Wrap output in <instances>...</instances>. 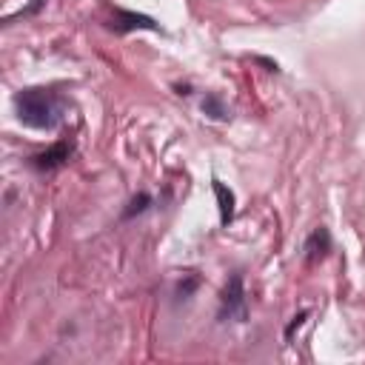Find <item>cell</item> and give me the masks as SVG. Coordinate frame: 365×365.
Returning <instances> with one entry per match:
<instances>
[{
  "label": "cell",
  "instance_id": "8",
  "mask_svg": "<svg viewBox=\"0 0 365 365\" xmlns=\"http://www.w3.org/2000/svg\"><path fill=\"white\" fill-rule=\"evenodd\" d=\"M151 194H145V191H140V194H134L131 200H128V208L123 211V220H134V217H140V214H145L148 208H151Z\"/></svg>",
  "mask_w": 365,
  "mask_h": 365
},
{
  "label": "cell",
  "instance_id": "5",
  "mask_svg": "<svg viewBox=\"0 0 365 365\" xmlns=\"http://www.w3.org/2000/svg\"><path fill=\"white\" fill-rule=\"evenodd\" d=\"M331 245H334L331 231H328L325 225H317V228L308 234L305 245H302L305 259H308V262H319V259H325V257H328V251H331Z\"/></svg>",
  "mask_w": 365,
  "mask_h": 365
},
{
  "label": "cell",
  "instance_id": "6",
  "mask_svg": "<svg viewBox=\"0 0 365 365\" xmlns=\"http://www.w3.org/2000/svg\"><path fill=\"white\" fill-rule=\"evenodd\" d=\"M211 182H214V194H217V202H220V225L228 228L231 220H234V214H237L234 191H231L225 182H220V180H211Z\"/></svg>",
  "mask_w": 365,
  "mask_h": 365
},
{
  "label": "cell",
  "instance_id": "7",
  "mask_svg": "<svg viewBox=\"0 0 365 365\" xmlns=\"http://www.w3.org/2000/svg\"><path fill=\"white\" fill-rule=\"evenodd\" d=\"M202 114H208L211 120H228L231 117V111H228V106L222 103V97L220 94H205L202 97Z\"/></svg>",
  "mask_w": 365,
  "mask_h": 365
},
{
  "label": "cell",
  "instance_id": "2",
  "mask_svg": "<svg viewBox=\"0 0 365 365\" xmlns=\"http://www.w3.org/2000/svg\"><path fill=\"white\" fill-rule=\"evenodd\" d=\"M220 322H245L248 311H245V285H242V274L234 271L228 277V282L220 291V311H217Z\"/></svg>",
  "mask_w": 365,
  "mask_h": 365
},
{
  "label": "cell",
  "instance_id": "4",
  "mask_svg": "<svg viewBox=\"0 0 365 365\" xmlns=\"http://www.w3.org/2000/svg\"><path fill=\"white\" fill-rule=\"evenodd\" d=\"M111 29H114L117 34H128V31H134V29L160 31V23H157L154 17H148V14H137V11H123V9H117L114 17H111Z\"/></svg>",
  "mask_w": 365,
  "mask_h": 365
},
{
  "label": "cell",
  "instance_id": "10",
  "mask_svg": "<svg viewBox=\"0 0 365 365\" xmlns=\"http://www.w3.org/2000/svg\"><path fill=\"white\" fill-rule=\"evenodd\" d=\"M40 6H46V0H31V3H29V6H26V9H20V11H17V14H14V17H29V14H34V11H37V9H40ZM14 17H9V23H11V20H14Z\"/></svg>",
  "mask_w": 365,
  "mask_h": 365
},
{
  "label": "cell",
  "instance_id": "11",
  "mask_svg": "<svg viewBox=\"0 0 365 365\" xmlns=\"http://www.w3.org/2000/svg\"><path fill=\"white\" fill-rule=\"evenodd\" d=\"M305 317H308V311H302V314H297V317H294V322H291V325L285 328V339H291V334H294V328H299V325L305 322Z\"/></svg>",
  "mask_w": 365,
  "mask_h": 365
},
{
  "label": "cell",
  "instance_id": "1",
  "mask_svg": "<svg viewBox=\"0 0 365 365\" xmlns=\"http://www.w3.org/2000/svg\"><path fill=\"white\" fill-rule=\"evenodd\" d=\"M14 111L17 120L37 131H54L66 120V100L51 88H23L14 94Z\"/></svg>",
  "mask_w": 365,
  "mask_h": 365
},
{
  "label": "cell",
  "instance_id": "9",
  "mask_svg": "<svg viewBox=\"0 0 365 365\" xmlns=\"http://www.w3.org/2000/svg\"><path fill=\"white\" fill-rule=\"evenodd\" d=\"M200 285V277L197 274H185V279L177 285V299H188Z\"/></svg>",
  "mask_w": 365,
  "mask_h": 365
},
{
  "label": "cell",
  "instance_id": "3",
  "mask_svg": "<svg viewBox=\"0 0 365 365\" xmlns=\"http://www.w3.org/2000/svg\"><path fill=\"white\" fill-rule=\"evenodd\" d=\"M71 154H74V140H57V143L48 145L46 151L31 154V157H29V165H31L34 171H40V174H51V171L63 168Z\"/></svg>",
  "mask_w": 365,
  "mask_h": 365
}]
</instances>
